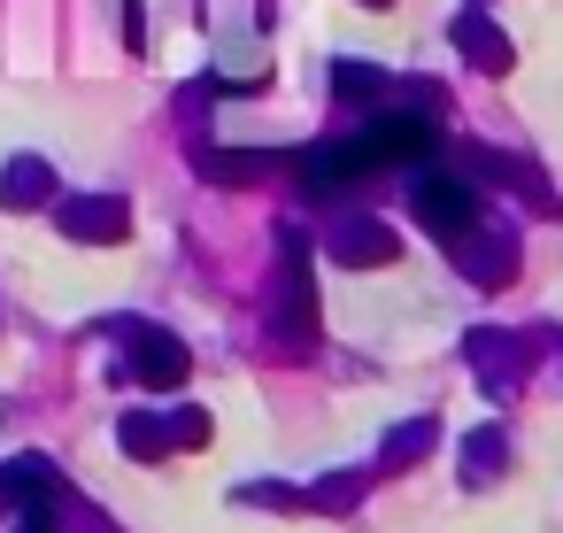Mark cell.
Instances as JSON below:
<instances>
[{
    "label": "cell",
    "instance_id": "obj_1",
    "mask_svg": "<svg viewBox=\"0 0 563 533\" xmlns=\"http://www.w3.org/2000/svg\"><path fill=\"white\" fill-rule=\"evenodd\" d=\"M432 155H440V117H432V109H386V117H371V124L347 132V140L301 148L294 163H301V186L332 194V186H355V178H371V171L432 163Z\"/></svg>",
    "mask_w": 563,
    "mask_h": 533
},
{
    "label": "cell",
    "instance_id": "obj_2",
    "mask_svg": "<svg viewBox=\"0 0 563 533\" xmlns=\"http://www.w3.org/2000/svg\"><path fill=\"white\" fill-rule=\"evenodd\" d=\"M317 279H309V240H301V225H286L278 232V279H271V340L286 348V356H309L317 348Z\"/></svg>",
    "mask_w": 563,
    "mask_h": 533
},
{
    "label": "cell",
    "instance_id": "obj_3",
    "mask_svg": "<svg viewBox=\"0 0 563 533\" xmlns=\"http://www.w3.org/2000/svg\"><path fill=\"white\" fill-rule=\"evenodd\" d=\"M109 333H117V348H124V371H132V387H147V394H170V387H186L194 356H186V340H178L170 325H155V317H117Z\"/></svg>",
    "mask_w": 563,
    "mask_h": 533
},
{
    "label": "cell",
    "instance_id": "obj_4",
    "mask_svg": "<svg viewBox=\"0 0 563 533\" xmlns=\"http://www.w3.org/2000/svg\"><path fill=\"white\" fill-rule=\"evenodd\" d=\"M409 217H417L432 240H448V248H455V240L478 225V186L432 163V171H417V178H409Z\"/></svg>",
    "mask_w": 563,
    "mask_h": 533
},
{
    "label": "cell",
    "instance_id": "obj_5",
    "mask_svg": "<svg viewBox=\"0 0 563 533\" xmlns=\"http://www.w3.org/2000/svg\"><path fill=\"white\" fill-rule=\"evenodd\" d=\"M463 363L486 394H517L532 371V333H501V325H471L463 333Z\"/></svg>",
    "mask_w": 563,
    "mask_h": 533
},
{
    "label": "cell",
    "instance_id": "obj_6",
    "mask_svg": "<svg viewBox=\"0 0 563 533\" xmlns=\"http://www.w3.org/2000/svg\"><path fill=\"white\" fill-rule=\"evenodd\" d=\"M517 263H525V240H517V225L501 217H478L463 240H455V271L471 279V286H509L517 279Z\"/></svg>",
    "mask_w": 563,
    "mask_h": 533
},
{
    "label": "cell",
    "instance_id": "obj_7",
    "mask_svg": "<svg viewBox=\"0 0 563 533\" xmlns=\"http://www.w3.org/2000/svg\"><path fill=\"white\" fill-rule=\"evenodd\" d=\"M55 225H63V240H78V248H117V240L132 232V209H124L117 194H63V202H55Z\"/></svg>",
    "mask_w": 563,
    "mask_h": 533
},
{
    "label": "cell",
    "instance_id": "obj_8",
    "mask_svg": "<svg viewBox=\"0 0 563 533\" xmlns=\"http://www.w3.org/2000/svg\"><path fill=\"white\" fill-rule=\"evenodd\" d=\"M324 255L347 263V271H371V263H394L401 240H394V225H378V217H340V225L324 232Z\"/></svg>",
    "mask_w": 563,
    "mask_h": 533
},
{
    "label": "cell",
    "instance_id": "obj_9",
    "mask_svg": "<svg viewBox=\"0 0 563 533\" xmlns=\"http://www.w3.org/2000/svg\"><path fill=\"white\" fill-rule=\"evenodd\" d=\"M448 32H455V55H463V63L478 70V78H501V70L517 63V47H509V32H501V24H494L486 9H463V17H455Z\"/></svg>",
    "mask_w": 563,
    "mask_h": 533
},
{
    "label": "cell",
    "instance_id": "obj_10",
    "mask_svg": "<svg viewBox=\"0 0 563 533\" xmlns=\"http://www.w3.org/2000/svg\"><path fill=\"white\" fill-rule=\"evenodd\" d=\"M471 171H478V178H494V186H509L525 209H548V217L563 209V202H555V186H548L525 155H509V148H471Z\"/></svg>",
    "mask_w": 563,
    "mask_h": 533
},
{
    "label": "cell",
    "instance_id": "obj_11",
    "mask_svg": "<svg viewBox=\"0 0 563 533\" xmlns=\"http://www.w3.org/2000/svg\"><path fill=\"white\" fill-rule=\"evenodd\" d=\"M63 202V178H55V163L47 155H9L0 163V209H55Z\"/></svg>",
    "mask_w": 563,
    "mask_h": 533
},
{
    "label": "cell",
    "instance_id": "obj_12",
    "mask_svg": "<svg viewBox=\"0 0 563 533\" xmlns=\"http://www.w3.org/2000/svg\"><path fill=\"white\" fill-rule=\"evenodd\" d=\"M194 163H201L209 186H255V178H271L286 155H278V148H201Z\"/></svg>",
    "mask_w": 563,
    "mask_h": 533
},
{
    "label": "cell",
    "instance_id": "obj_13",
    "mask_svg": "<svg viewBox=\"0 0 563 533\" xmlns=\"http://www.w3.org/2000/svg\"><path fill=\"white\" fill-rule=\"evenodd\" d=\"M440 448V417L424 410V417H401V425H386L378 433V471H409V464H424Z\"/></svg>",
    "mask_w": 563,
    "mask_h": 533
},
{
    "label": "cell",
    "instance_id": "obj_14",
    "mask_svg": "<svg viewBox=\"0 0 563 533\" xmlns=\"http://www.w3.org/2000/svg\"><path fill=\"white\" fill-rule=\"evenodd\" d=\"M117 448H124L132 464H163V456H178L163 410H124V417H117Z\"/></svg>",
    "mask_w": 563,
    "mask_h": 533
},
{
    "label": "cell",
    "instance_id": "obj_15",
    "mask_svg": "<svg viewBox=\"0 0 563 533\" xmlns=\"http://www.w3.org/2000/svg\"><path fill=\"white\" fill-rule=\"evenodd\" d=\"M501 464H509V433H501V425H478V433H463V487H486V479H501Z\"/></svg>",
    "mask_w": 563,
    "mask_h": 533
},
{
    "label": "cell",
    "instance_id": "obj_16",
    "mask_svg": "<svg viewBox=\"0 0 563 533\" xmlns=\"http://www.w3.org/2000/svg\"><path fill=\"white\" fill-rule=\"evenodd\" d=\"M394 86H401V78H394V70H378V63H355V55H340V63H332V94H340V101H386Z\"/></svg>",
    "mask_w": 563,
    "mask_h": 533
},
{
    "label": "cell",
    "instance_id": "obj_17",
    "mask_svg": "<svg viewBox=\"0 0 563 533\" xmlns=\"http://www.w3.org/2000/svg\"><path fill=\"white\" fill-rule=\"evenodd\" d=\"M363 487H371V471H332V479H317V487H301V494H309V510H355Z\"/></svg>",
    "mask_w": 563,
    "mask_h": 533
},
{
    "label": "cell",
    "instance_id": "obj_18",
    "mask_svg": "<svg viewBox=\"0 0 563 533\" xmlns=\"http://www.w3.org/2000/svg\"><path fill=\"white\" fill-rule=\"evenodd\" d=\"M163 417H170V440H178V448H209V433H217L201 402H178V410H163Z\"/></svg>",
    "mask_w": 563,
    "mask_h": 533
},
{
    "label": "cell",
    "instance_id": "obj_19",
    "mask_svg": "<svg viewBox=\"0 0 563 533\" xmlns=\"http://www.w3.org/2000/svg\"><path fill=\"white\" fill-rule=\"evenodd\" d=\"M232 502H271V510H309L301 487H278V479H255V487H232Z\"/></svg>",
    "mask_w": 563,
    "mask_h": 533
},
{
    "label": "cell",
    "instance_id": "obj_20",
    "mask_svg": "<svg viewBox=\"0 0 563 533\" xmlns=\"http://www.w3.org/2000/svg\"><path fill=\"white\" fill-rule=\"evenodd\" d=\"M16 533H63L55 502H32V510H16Z\"/></svg>",
    "mask_w": 563,
    "mask_h": 533
},
{
    "label": "cell",
    "instance_id": "obj_21",
    "mask_svg": "<svg viewBox=\"0 0 563 533\" xmlns=\"http://www.w3.org/2000/svg\"><path fill=\"white\" fill-rule=\"evenodd\" d=\"M124 47H147V17L132 9V0H124Z\"/></svg>",
    "mask_w": 563,
    "mask_h": 533
},
{
    "label": "cell",
    "instance_id": "obj_22",
    "mask_svg": "<svg viewBox=\"0 0 563 533\" xmlns=\"http://www.w3.org/2000/svg\"><path fill=\"white\" fill-rule=\"evenodd\" d=\"M463 9H486V0H463Z\"/></svg>",
    "mask_w": 563,
    "mask_h": 533
},
{
    "label": "cell",
    "instance_id": "obj_23",
    "mask_svg": "<svg viewBox=\"0 0 563 533\" xmlns=\"http://www.w3.org/2000/svg\"><path fill=\"white\" fill-rule=\"evenodd\" d=\"M363 9H386V0H363Z\"/></svg>",
    "mask_w": 563,
    "mask_h": 533
}]
</instances>
